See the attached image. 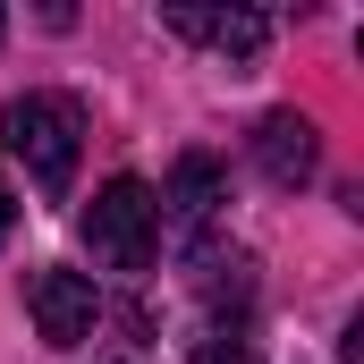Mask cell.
I'll list each match as a JSON object with an SVG mask.
<instances>
[{
	"label": "cell",
	"instance_id": "cell-1",
	"mask_svg": "<svg viewBox=\"0 0 364 364\" xmlns=\"http://www.w3.org/2000/svg\"><path fill=\"white\" fill-rule=\"evenodd\" d=\"M0 136H9V153L26 161V178L43 186V195H68L77 153H85V110L68 93H17L0 110Z\"/></svg>",
	"mask_w": 364,
	"mask_h": 364
},
{
	"label": "cell",
	"instance_id": "cell-2",
	"mask_svg": "<svg viewBox=\"0 0 364 364\" xmlns=\"http://www.w3.org/2000/svg\"><path fill=\"white\" fill-rule=\"evenodd\" d=\"M85 246H93V263H110V272H144L161 255V203H153V186L110 178L93 195V212H85Z\"/></svg>",
	"mask_w": 364,
	"mask_h": 364
},
{
	"label": "cell",
	"instance_id": "cell-3",
	"mask_svg": "<svg viewBox=\"0 0 364 364\" xmlns=\"http://www.w3.org/2000/svg\"><path fill=\"white\" fill-rule=\"evenodd\" d=\"M26 314L51 348H77L93 331V314H102V296H93L85 272H26Z\"/></svg>",
	"mask_w": 364,
	"mask_h": 364
},
{
	"label": "cell",
	"instance_id": "cell-4",
	"mask_svg": "<svg viewBox=\"0 0 364 364\" xmlns=\"http://www.w3.org/2000/svg\"><path fill=\"white\" fill-rule=\"evenodd\" d=\"M255 161H263V178H272V186H305L314 170H322L314 119H305V110H272V119L255 127Z\"/></svg>",
	"mask_w": 364,
	"mask_h": 364
},
{
	"label": "cell",
	"instance_id": "cell-5",
	"mask_svg": "<svg viewBox=\"0 0 364 364\" xmlns=\"http://www.w3.org/2000/svg\"><path fill=\"white\" fill-rule=\"evenodd\" d=\"M153 203H161V229L195 237V229L220 212V161H212V153H178V170H170V186H161Z\"/></svg>",
	"mask_w": 364,
	"mask_h": 364
},
{
	"label": "cell",
	"instance_id": "cell-6",
	"mask_svg": "<svg viewBox=\"0 0 364 364\" xmlns=\"http://www.w3.org/2000/svg\"><path fill=\"white\" fill-rule=\"evenodd\" d=\"M170 34L212 43V51H229V60H255L263 34H272V17H255V9H170Z\"/></svg>",
	"mask_w": 364,
	"mask_h": 364
},
{
	"label": "cell",
	"instance_id": "cell-7",
	"mask_svg": "<svg viewBox=\"0 0 364 364\" xmlns=\"http://www.w3.org/2000/svg\"><path fill=\"white\" fill-rule=\"evenodd\" d=\"M195 364H263V356H255L246 331H203V339H195Z\"/></svg>",
	"mask_w": 364,
	"mask_h": 364
},
{
	"label": "cell",
	"instance_id": "cell-8",
	"mask_svg": "<svg viewBox=\"0 0 364 364\" xmlns=\"http://www.w3.org/2000/svg\"><path fill=\"white\" fill-rule=\"evenodd\" d=\"M9 237H17V186L0 178V246H9Z\"/></svg>",
	"mask_w": 364,
	"mask_h": 364
},
{
	"label": "cell",
	"instance_id": "cell-9",
	"mask_svg": "<svg viewBox=\"0 0 364 364\" xmlns=\"http://www.w3.org/2000/svg\"><path fill=\"white\" fill-rule=\"evenodd\" d=\"M0 34H9V17H0Z\"/></svg>",
	"mask_w": 364,
	"mask_h": 364
}]
</instances>
